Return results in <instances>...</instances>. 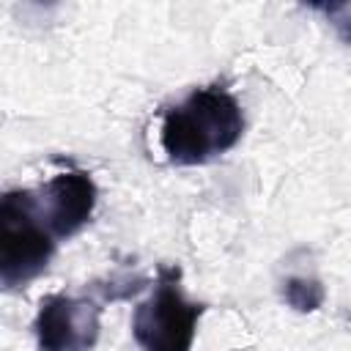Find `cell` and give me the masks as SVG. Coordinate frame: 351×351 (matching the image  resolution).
Returning a JSON list of instances; mask_svg holds the SVG:
<instances>
[{
  "mask_svg": "<svg viewBox=\"0 0 351 351\" xmlns=\"http://www.w3.org/2000/svg\"><path fill=\"white\" fill-rule=\"evenodd\" d=\"M244 134L236 96L219 85L197 88L162 115L159 145L170 165H203L228 154Z\"/></svg>",
  "mask_w": 351,
  "mask_h": 351,
  "instance_id": "6da1fadb",
  "label": "cell"
},
{
  "mask_svg": "<svg viewBox=\"0 0 351 351\" xmlns=\"http://www.w3.org/2000/svg\"><path fill=\"white\" fill-rule=\"evenodd\" d=\"M58 236L49 228L36 189H8L0 200V282L25 288L52 261Z\"/></svg>",
  "mask_w": 351,
  "mask_h": 351,
  "instance_id": "7a4b0ae2",
  "label": "cell"
},
{
  "mask_svg": "<svg viewBox=\"0 0 351 351\" xmlns=\"http://www.w3.org/2000/svg\"><path fill=\"white\" fill-rule=\"evenodd\" d=\"M203 310L184 296L181 269L159 266L154 293L132 315V335L143 351H189Z\"/></svg>",
  "mask_w": 351,
  "mask_h": 351,
  "instance_id": "3957f363",
  "label": "cell"
},
{
  "mask_svg": "<svg viewBox=\"0 0 351 351\" xmlns=\"http://www.w3.org/2000/svg\"><path fill=\"white\" fill-rule=\"evenodd\" d=\"M101 307L90 299L52 293L41 299L33 332L38 351H90L99 340Z\"/></svg>",
  "mask_w": 351,
  "mask_h": 351,
  "instance_id": "277c9868",
  "label": "cell"
},
{
  "mask_svg": "<svg viewBox=\"0 0 351 351\" xmlns=\"http://www.w3.org/2000/svg\"><path fill=\"white\" fill-rule=\"evenodd\" d=\"M36 192L41 200V211L58 239L74 236L90 219L99 197V189L85 170H63Z\"/></svg>",
  "mask_w": 351,
  "mask_h": 351,
  "instance_id": "5b68a950",
  "label": "cell"
},
{
  "mask_svg": "<svg viewBox=\"0 0 351 351\" xmlns=\"http://www.w3.org/2000/svg\"><path fill=\"white\" fill-rule=\"evenodd\" d=\"M280 293H282V302L296 313H315L326 299V291H324L321 280L307 277V274L285 277L282 285H280Z\"/></svg>",
  "mask_w": 351,
  "mask_h": 351,
  "instance_id": "8992f818",
  "label": "cell"
},
{
  "mask_svg": "<svg viewBox=\"0 0 351 351\" xmlns=\"http://www.w3.org/2000/svg\"><path fill=\"white\" fill-rule=\"evenodd\" d=\"M313 8L332 22L343 44H351V3H332V5H313Z\"/></svg>",
  "mask_w": 351,
  "mask_h": 351,
  "instance_id": "52a82bcc",
  "label": "cell"
}]
</instances>
